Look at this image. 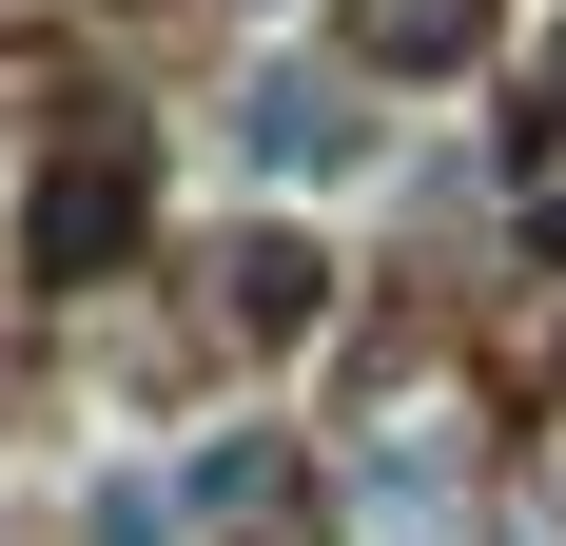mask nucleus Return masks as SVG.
<instances>
[{
    "mask_svg": "<svg viewBox=\"0 0 566 546\" xmlns=\"http://www.w3.org/2000/svg\"><path fill=\"white\" fill-rule=\"evenodd\" d=\"M117 234H137V157H59V176H40V273L78 293Z\"/></svg>",
    "mask_w": 566,
    "mask_h": 546,
    "instance_id": "f257e3e1",
    "label": "nucleus"
},
{
    "mask_svg": "<svg viewBox=\"0 0 566 546\" xmlns=\"http://www.w3.org/2000/svg\"><path fill=\"white\" fill-rule=\"evenodd\" d=\"M352 157V98L333 78H254V176H333Z\"/></svg>",
    "mask_w": 566,
    "mask_h": 546,
    "instance_id": "f03ea898",
    "label": "nucleus"
}]
</instances>
